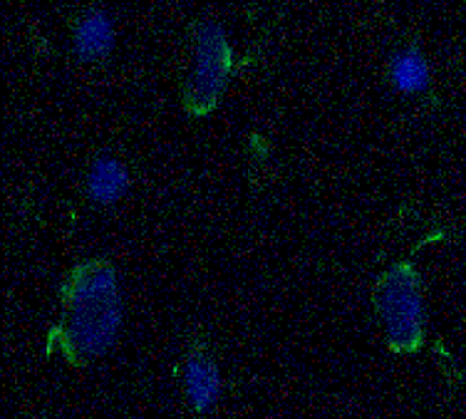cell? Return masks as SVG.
Returning <instances> with one entry per match:
<instances>
[{
	"mask_svg": "<svg viewBox=\"0 0 466 419\" xmlns=\"http://www.w3.org/2000/svg\"><path fill=\"white\" fill-rule=\"evenodd\" d=\"M125 322L116 271L107 259H85L67 271L57 293V321L47 353L72 367H87L115 348Z\"/></svg>",
	"mask_w": 466,
	"mask_h": 419,
	"instance_id": "6da1fadb",
	"label": "cell"
},
{
	"mask_svg": "<svg viewBox=\"0 0 466 419\" xmlns=\"http://www.w3.org/2000/svg\"><path fill=\"white\" fill-rule=\"evenodd\" d=\"M372 308L387 348L397 355L420 353L427 340V305L421 273L410 261H400L377 276Z\"/></svg>",
	"mask_w": 466,
	"mask_h": 419,
	"instance_id": "7a4b0ae2",
	"label": "cell"
},
{
	"mask_svg": "<svg viewBox=\"0 0 466 419\" xmlns=\"http://www.w3.org/2000/svg\"><path fill=\"white\" fill-rule=\"evenodd\" d=\"M233 75V47L216 20H197L187 33L181 105L191 117L211 115Z\"/></svg>",
	"mask_w": 466,
	"mask_h": 419,
	"instance_id": "3957f363",
	"label": "cell"
},
{
	"mask_svg": "<svg viewBox=\"0 0 466 419\" xmlns=\"http://www.w3.org/2000/svg\"><path fill=\"white\" fill-rule=\"evenodd\" d=\"M179 384L184 400L197 414H208L221 400L224 377H221L214 353L201 332H194L187 340L184 357L179 363Z\"/></svg>",
	"mask_w": 466,
	"mask_h": 419,
	"instance_id": "277c9868",
	"label": "cell"
},
{
	"mask_svg": "<svg viewBox=\"0 0 466 419\" xmlns=\"http://www.w3.org/2000/svg\"><path fill=\"white\" fill-rule=\"evenodd\" d=\"M115 50V23L107 10L87 8L72 23V53L85 65H99Z\"/></svg>",
	"mask_w": 466,
	"mask_h": 419,
	"instance_id": "5b68a950",
	"label": "cell"
},
{
	"mask_svg": "<svg viewBox=\"0 0 466 419\" xmlns=\"http://www.w3.org/2000/svg\"><path fill=\"white\" fill-rule=\"evenodd\" d=\"M387 80L402 97H427L431 92V67L417 43H402L387 60Z\"/></svg>",
	"mask_w": 466,
	"mask_h": 419,
	"instance_id": "8992f818",
	"label": "cell"
},
{
	"mask_svg": "<svg viewBox=\"0 0 466 419\" xmlns=\"http://www.w3.org/2000/svg\"><path fill=\"white\" fill-rule=\"evenodd\" d=\"M129 169L127 164L115 154L102 152L92 159L87 177H85V191L92 204L97 206H115L122 201L129 191Z\"/></svg>",
	"mask_w": 466,
	"mask_h": 419,
	"instance_id": "52a82bcc",
	"label": "cell"
}]
</instances>
